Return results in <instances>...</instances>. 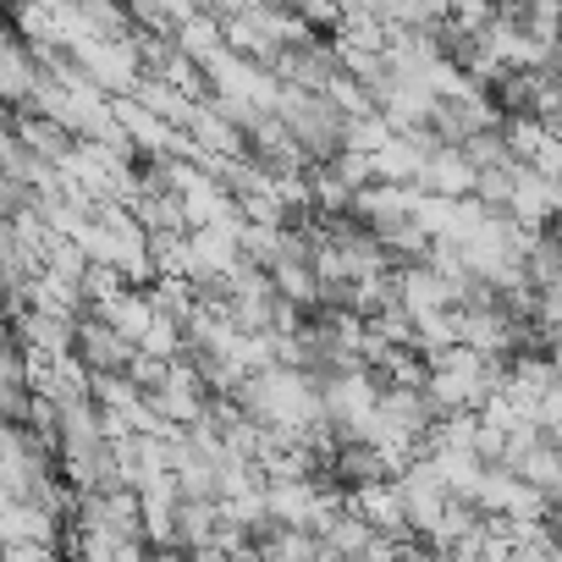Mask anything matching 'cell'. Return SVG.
I'll list each match as a JSON object with an SVG mask.
<instances>
[{
	"label": "cell",
	"instance_id": "cell-15",
	"mask_svg": "<svg viewBox=\"0 0 562 562\" xmlns=\"http://www.w3.org/2000/svg\"><path fill=\"white\" fill-rule=\"evenodd\" d=\"M321 546H326V557H337V562H364V557L381 546V535H375L353 507H342V513L331 518V529L321 535Z\"/></svg>",
	"mask_w": 562,
	"mask_h": 562
},
{
	"label": "cell",
	"instance_id": "cell-22",
	"mask_svg": "<svg viewBox=\"0 0 562 562\" xmlns=\"http://www.w3.org/2000/svg\"><path fill=\"white\" fill-rule=\"evenodd\" d=\"M551 529H557V540H562V507H557V513H551Z\"/></svg>",
	"mask_w": 562,
	"mask_h": 562
},
{
	"label": "cell",
	"instance_id": "cell-21",
	"mask_svg": "<svg viewBox=\"0 0 562 562\" xmlns=\"http://www.w3.org/2000/svg\"><path fill=\"white\" fill-rule=\"evenodd\" d=\"M546 348H551V359H557V370H562V331H557V337H551Z\"/></svg>",
	"mask_w": 562,
	"mask_h": 562
},
{
	"label": "cell",
	"instance_id": "cell-2",
	"mask_svg": "<svg viewBox=\"0 0 562 562\" xmlns=\"http://www.w3.org/2000/svg\"><path fill=\"white\" fill-rule=\"evenodd\" d=\"M276 116H281V127L293 133V144H299V155H304V166H310V171L331 166V160L348 149V116H342L326 94H310V89H281Z\"/></svg>",
	"mask_w": 562,
	"mask_h": 562
},
{
	"label": "cell",
	"instance_id": "cell-8",
	"mask_svg": "<svg viewBox=\"0 0 562 562\" xmlns=\"http://www.w3.org/2000/svg\"><path fill=\"white\" fill-rule=\"evenodd\" d=\"M414 199H419V188H392V182H370L359 199H353V221L375 237V243H386L392 232H403V226H414Z\"/></svg>",
	"mask_w": 562,
	"mask_h": 562
},
{
	"label": "cell",
	"instance_id": "cell-7",
	"mask_svg": "<svg viewBox=\"0 0 562 562\" xmlns=\"http://www.w3.org/2000/svg\"><path fill=\"white\" fill-rule=\"evenodd\" d=\"M513 226H524L529 237L535 232H551L557 221H562V188L551 182V177H540V171H529V166H518V177H513V193H507V210H502Z\"/></svg>",
	"mask_w": 562,
	"mask_h": 562
},
{
	"label": "cell",
	"instance_id": "cell-14",
	"mask_svg": "<svg viewBox=\"0 0 562 562\" xmlns=\"http://www.w3.org/2000/svg\"><path fill=\"white\" fill-rule=\"evenodd\" d=\"M221 535H226V524H221V502H188V496H177V551H210V546H221Z\"/></svg>",
	"mask_w": 562,
	"mask_h": 562
},
{
	"label": "cell",
	"instance_id": "cell-4",
	"mask_svg": "<svg viewBox=\"0 0 562 562\" xmlns=\"http://www.w3.org/2000/svg\"><path fill=\"white\" fill-rule=\"evenodd\" d=\"M392 491H397V502H403L408 540L430 546V535L441 529V518H447V507H452V496H447V485L436 480V469H430L425 458H414V463L392 480Z\"/></svg>",
	"mask_w": 562,
	"mask_h": 562
},
{
	"label": "cell",
	"instance_id": "cell-3",
	"mask_svg": "<svg viewBox=\"0 0 562 562\" xmlns=\"http://www.w3.org/2000/svg\"><path fill=\"white\" fill-rule=\"evenodd\" d=\"M375 403H381L375 370H337V375L321 381V408H326V425H331L337 441H359Z\"/></svg>",
	"mask_w": 562,
	"mask_h": 562
},
{
	"label": "cell",
	"instance_id": "cell-6",
	"mask_svg": "<svg viewBox=\"0 0 562 562\" xmlns=\"http://www.w3.org/2000/svg\"><path fill=\"white\" fill-rule=\"evenodd\" d=\"M72 359L83 364V375L89 381H100V375H127L133 370V359H138V348L133 342H122L100 315H78V326H72Z\"/></svg>",
	"mask_w": 562,
	"mask_h": 562
},
{
	"label": "cell",
	"instance_id": "cell-11",
	"mask_svg": "<svg viewBox=\"0 0 562 562\" xmlns=\"http://www.w3.org/2000/svg\"><path fill=\"white\" fill-rule=\"evenodd\" d=\"M89 315H100V321H105L122 342H133V348H138V342L149 337V326L160 321V310H155V293H149V288H116V293H111L100 310H89Z\"/></svg>",
	"mask_w": 562,
	"mask_h": 562
},
{
	"label": "cell",
	"instance_id": "cell-10",
	"mask_svg": "<svg viewBox=\"0 0 562 562\" xmlns=\"http://www.w3.org/2000/svg\"><path fill=\"white\" fill-rule=\"evenodd\" d=\"M436 149L430 133H392L375 155H370V171L375 182H392V188H419V171H425V155Z\"/></svg>",
	"mask_w": 562,
	"mask_h": 562
},
{
	"label": "cell",
	"instance_id": "cell-20",
	"mask_svg": "<svg viewBox=\"0 0 562 562\" xmlns=\"http://www.w3.org/2000/svg\"><path fill=\"white\" fill-rule=\"evenodd\" d=\"M144 562H188V551H149Z\"/></svg>",
	"mask_w": 562,
	"mask_h": 562
},
{
	"label": "cell",
	"instance_id": "cell-12",
	"mask_svg": "<svg viewBox=\"0 0 562 562\" xmlns=\"http://www.w3.org/2000/svg\"><path fill=\"white\" fill-rule=\"evenodd\" d=\"M474 166H469V155L463 149H452V144H436L430 155H425V171H419V193H430V199H474Z\"/></svg>",
	"mask_w": 562,
	"mask_h": 562
},
{
	"label": "cell",
	"instance_id": "cell-5",
	"mask_svg": "<svg viewBox=\"0 0 562 562\" xmlns=\"http://www.w3.org/2000/svg\"><path fill=\"white\" fill-rule=\"evenodd\" d=\"M474 507L496 524H551V507L535 485H524L513 469H485L480 491H474Z\"/></svg>",
	"mask_w": 562,
	"mask_h": 562
},
{
	"label": "cell",
	"instance_id": "cell-9",
	"mask_svg": "<svg viewBox=\"0 0 562 562\" xmlns=\"http://www.w3.org/2000/svg\"><path fill=\"white\" fill-rule=\"evenodd\" d=\"M34 89H40V56L12 29H0V111L23 116L34 105Z\"/></svg>",
	"mask_w": 562,
	"mask_h": 562
},
{
	"label": "cell",
	"instance_id": "cell-17",
	"mask_svg": "<svg viewBox=\"0 0 562 562\" xmlns=\"http://www.w3.org/2000/svg\"><path fill=\"white\" fill-rule=\"evenodd\" d=\"M513 535V562H562V540L551 524H507Z\"/></svg>",
	"mask_w": 562,
	"mask_h": 562
},
{
	"label": "cell",
	"instance_id": "cell-24",
	"mask_svg": "<svg viewBox=\"0 0 562 562\" xmlns=\"http://www.w3.org/2000/svg\"><path fill=\"white\" fill-rule=\"evenodd\" d=\"M436 562H458V557H436Z\"/></svg>",
	"mask_w": 562,
	"mask_h": 562
},
{
	"label": "cell",
	"instance_id": "cell-19",
	"mask_svg": "<svg viewBox=\"0 0 562 562\" xmlns=\"http://www.w3.org/2000/svg\"><path fill=\"white\" fill-rule=\"evenodd\" d=\"M188 562H237V551H221V546H210V551H193Z\"/></svg>",
	"mask_w": 562,
	"mask_h": 562
},
{
	"label": "cell",
	"instance_id": "cell-16",
	"mask_svg": "<svg viewBox=\"0 0 562 562\" xmlns=\"http://www.w3.org/2000/svg\"><path fill=\"white\" fill-rule=\"evenodd\" d=\"M524 281H529V293H535V299L562 288V232H535V237H529Z\"/></svg>",
	"mask_w": 562,
	"mask_h": 562
},
{
	"label": "cell",
	"instance_id": "cell-23",
	"mask_svg": "<svg viewBox=\"0 0 562 562\" xmlns=\"http://www.w3.org/2000/svg\"><path fill=\"white\" fill-rule=\"evenodd\" d=\"M557 100H562V78H557Z\"/></svg>",
	"mask_w": 562,
	"mask_h": 562
},
{
	"label": "cell",
	"instance_id": "cell-13",
	"mask_svg": "<svg viewBox=\"0 0 562 562\" xmlns=\"http://www.w3.org/2000/svg\"><path fill=\"white\" fill-rule=\"evenodd\" d=\"M513 474H518L524 485H535V491L546 496V507H551V513L562 507V447H557V441H546V436H540L529 452H518V458H513Z\"/></svg>",
	"mask_w": 562,
	"mask_h": 562
},
{
	"label": "cell",
	"instance_id": "cell-1",
	"mask_svg": "<svg viewBox=\"0 0 562 562\" xmlns=\"http://www.w3.org/2000/svg\"><path fill=\"white\" fill-rule=\"evenodd\" d=\"M507 381V364H491L469 348H447L436 359H425V397L436 408V419L452 414H480Z\"/></svg>",
	"mask_w": 562,
	"mask_h": 562
},
{
	"label": "cell",
	"instance_id": "cell-18",
	"mask_svg": "<svg viewBox=\"0 0 562 562\" xmlns=\"http://www.w3.org/2000/svg\"><path fill=\"white\" fill-rule=\"evenodd\" d=\"M513 177H518V166H496V171H480V177H474V199H480L485 210H507Z\"/></svg>",
	"mask_w": 562,
	"mask_h": 562
}]
</instances>
